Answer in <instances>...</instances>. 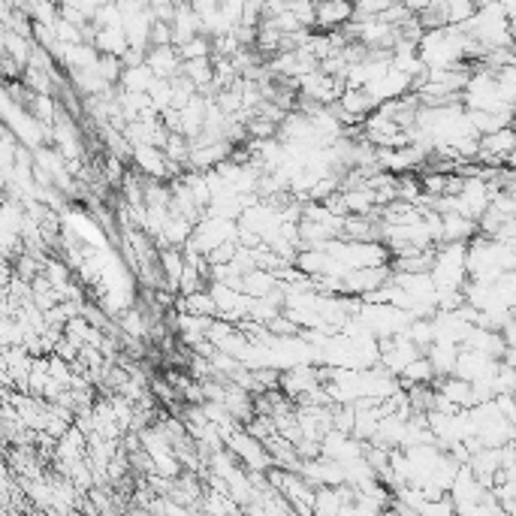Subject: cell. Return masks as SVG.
<instances>
[{
	"mask_svg": "<svg viewBox=\"0 0 516 516\" xmlns=\"http://www.w3.org/2000/svg\"><path fill=\"white\" fill-rule=\"evenodd\" d=\"M510 272H516V254H513L510 242H501L486 233H477L468 242V278L498 281Z\"/></svg>",
	"mask_w": 516,
	"mask_h": 516,
	"instance_id": "1",
	"label": "cell"
},
{
	"mask_svg": "<svg viewBox=\"0 0 516 516\" xmlns=\"http://www.w3.org/2000/svg\"><path fill=\"white\" fill-rule=\"evenodd\" d=\"M462 28H465V34L483 52H492V49H516V37H513V28H510V16L504 13V7L498 4V0L477 7V13Z\"/></svg>",
	"mask_w": 516,
	"mask_h": 516,
	"instance_id": "2",
	"label": "cell"
},
{
	"mask_svg": "<svg viewBox=\"0 0 516 516\" xmlns=\"http://www.w3.org/2000/svg\"><path fill=\"white\" fill-rule=\"evenodd\" d=\"M438 293H465L468 284V242H441L429 269Z\"/></svg>",
	"mask_w": 516,
	"mask_h": 516,
	"instance_id": "3",
	"label": "cell"
},
{
	"mask_svg": "<svg viewBox=\"0 0 516 516\" xmlns=\"http://www.w3.org/2000/svg\"><path fill=\"white\" fill-rule=\"evenodd\" d=\"M354 19H357L354 0H317V25H314V31L335 34L341 28H348Z\"/></svg>",
	"mask_w": 516,
	"mask_h": 516,
	"instance_id": "4",
	"label": "cell"
},
{
	"mask_svg": "<svg viewBox=\"0 0 516 516\" xmlns=\"http://www.w3.org/2000/svg\"><path fill=\"white\" fill-rule=\"evenodd\" d=\"M148 67L160 76V79H172V76H179L182 67H185V58L179 52L176 43H166V46H151L148 55H145Z\"/></svg>",
	"mask_w": 516,
	"mask_h": 516,
	"instance_id": "5",
	"label": "cell"
},
{
	"mask_svg": "<svg viewBox=\"0 0 516 516\" xmlns=\"http://www.w3.org/2000/svg\"><path fill=\"white\" fill-rule=\"evenodd\" d=\"M172 40H176V46L194 40L197 34H203V16L191 7V0H182L176 16H172Z\"/></svg>",
	"mask_w": 516,
	"mask_h": 516,
	"instance_id": "6",
	"label": "cell"
},
{
	"mask_svg": "<svg viewBox=\"0 0 516 516\" xmlns=\"http://www.w3.org/2000/svg\"><path fill=\"white\" fill-rule=\"evenodd\" d=\"M480 233L474 218H465L462 212H441V242H471Z\"/></svg>",
	"mask_w": 516,
	"mask_h": 516,
	"instance_id": "7",
	"label": "cell"
},
{
	"mask_svg": "<svg viewBox=\"0 0 516 516\" xmlns=\"http://www.w3.org/2000/svg\"><path fill=\"white\" fill-rule=\"evenodd\" d=\"M160 266H163V275H166V287L172 290V293H179V287H182V275H185V266H188V257H185V251H179V248H163L160 251Z\"/></svg>",
	"mask_w": 516,
	"mask_h": 516,
	"instance_id": "8",
	"label": "cell"
},
{
	"mask_svg": "<svg viewBox=\"0 0 516 516\" xmlns=\"http://www.w3.org/2000/svg\"><path fill=\"white\" fill-rule=\"evenodd\" d=\"M160 76L148 67V61H142V64H130V67H124V73H121V88L124 91H151L154 88V82H157Z\"/></svg>",
	"mask_w": 516,
	"mask_h": 516,
	"instance_id": "9",
	"label": "cell"
},
{
	"mask_svg": "<svg viewBox=\"0 0 516 516\" xmlns=\"http://www.w3.org/2000/svg\"><path fill=\"white\" fill-rule=\"evenodd\" d=\"M474 4H477V7H483V4H492V0H474Z\"/></svg>",
	"mask_w": 516,
	"mask_h": 516,
	"instance_id": "10",
	"label": "cell"
}]
</instances>
